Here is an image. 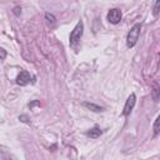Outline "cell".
Segmentation results:
<instances>
[{"mask_svg":"<svg viewBox=\"0 0 160 160\" xmlns=\"http://www.w3.org/2000/svg\"><path fill=\"white\" fill-rule=\"evenodd\" d=\"M82 32H84V24L82 21H78V24L75 25V28L72 29V31L70 32V36H69V45L70 48H72L75 51H78V48H79V44H80V40L82 38Z\"/></svg>","mask_w":160,"mask_h":160,"instance_id":"1","label":"cell"},{"mask_svg":"<svg viewBox=\"0 0 160 160\" xmlns=\"http://www.w3.org/2000/svg\"><path fill=\"white\" fill-rule=\"evenodd\" d=\"M140 30H141V25L139 22L134 24L130 29V31L128 32V36H126V45L128 48H132L135 46V44L138 42L139 40V36H140Z\"/></svg>","mask_w":160,"mask_h":160,"instance_id":"2","label":"cell"},{"mask_svg":"<svg viewBox=\"0 0 160 160\" xmlns=\"http://www.w3.org/2000/svg\"><path fill=\"white\" fill-rule=\"evenodd\" d=\"M106 18H108V21H109L110 24L116 25V24H119V22L121 21V19H122L121 10H120V9H110L109 12H108V15H106Z\"/></svg>","mask_w":160,"mask_h":160,"instance_id":"3","label":"cell"},{"mask_svg":"<svg viewBox=\"0 0 160 160\" xmlns=\"http://www.w3.org/2000/svg\"><path fill=\"white\" fill-rule=\"evenodd\" d=\"M135 102H136V96L135 94H130L129 98L126 99V102L124 105V110H122V115L124 116H129L130 112L132 111L134 106H135Z\"/></svg>","mask_w":160,"mask_h":160,"instance_id":"4","label":"cell"},{"mask_svg":"<svg viewBox=\"0 0 160 160\" xmlns=\"http://www.w3.org/2000/svg\"><path fill=\"white\" fill-rule=\"evenodd\" d=\"M31 81V76L28 71H21L16 78V84L20 86H25Z\"/></svg>","mask_w":160,"mask_h":160,"instance_id":"5","label":"cell"},{"mask_svg":"<svg viewBox=\"0 0 160 160\" xmlns=\"http://www.w3.org/2000/svg\"><path fill=\"white\" fill-rule=\"evenodd\" d=\"M86 135H88V136H90L91 139H96V138H99V136L101 135V130H100L98 126H95V128L90 129V130L86 132Z\"/></svg>","mask_w":160,"mask_h":160,"instance_id":"6","label":"cell"},{"mask_svg":"<svg viewBox=\"0 0 160 160\" xmlns=\"http://www.w3.org/2000/svg\"><path fill=\"white\" fill-rule=\"evenodd\" d=\"M84 106H86L88 109H90V110H92V111H95V112H99V111H102V110H104V108H101V106H99V105H95V104H92V102H84Z\"/></svg>","mask_w":160,"mask_h":160,"instance_id":"7","label":"cell"},{"mask_svg":"<svg viewBox=\"0 0 160 160\" xmlns=\"http://www.w3.org/2000/svg\"><path fill=\"white\" fill-rule=\"evenodd\" d=\"M159 120H160V118L156 116V119L154 121V136H158L159 135Z\"/></svg>","mask_w":160,"mask_h":160,"instance_id":"8","label":"cell"},{"mask_svg":"<svg viewBox=\"0 0 160 160\" xmlns=\"http://www.w3.org/2000/svg\"><path fill=\"white\" fill-rule=\"evenodd\" d=\"M45 18H46V20H48L49 22H51V24H54V22L56 21V18L54 16V14H50V12H46V14H45Z\"/></svg>","mask_w":160,"mask_h":160,"instance_id":"9","label":"cell"},{"mask_svg":"<svg viewBox=\"0 0 160 160\" xmlns=\"http://www.w3.org/2000/svg\"><path fill=\"white\" fill-rule=\"evenodd\" d=\"M152 96H154V100L158 101V99H159V88H158L156 84L154 85V89H152Z\"/></svg>","mask_w":160,"mask_h":160,"instance_id":"10","label":"cell"},{"mask_svg":"<svg viewBox=\"0 0 160 160\" xmlns=\"http://www.w3.org/2000/svg\"><path fill=\"white\" fill-rule=\"evenodd\" d=\"M159 1H160V0H155V4H154V10H152L154 16H158V15H159Z\"/></svg>","mask_w":160,"mask_h":160,"instance_id":"11","label":"cell"},{"mask_svg":"<svg viewBox=\"0 0 160 160\" xmlns=\"http://www.w3.org/2000/svg\"><path fill=\"white\" fill-rule=\"evenodd\" d=\"M5 58H6V51L2 48H0V59H5Z\"/></svg>","mask_w":160,"mask_h":160,"instance_id":"12","label":"cell"},{"mask_svg":"<svg viewBox=\"0 0 160 160\" xmlns=\"http://www.w3.org/2000/svg\"><path fill=\"white\" fill-rule=\"evenodd\" d=\"M19 119H20L21 121H24V122H28V121H29V118H28L26 115H20Z\"/></svg>","mask_w":160,"mask_h":160,"instance_id":"13","label":"cell"},{"mask_svg":"<svg viewBox=\"0 0 160 160\" xmlns=\"http://www.w3.org/2000/svg\"><path fill=\"white\" fill-rule=\"evenodd\" d=\"M20 12H21V8H19V6L14 8V14H15V15H19Z\"/></svg>","mask_w":160,"mask_h":160,"instance_id":"14","label":"cell"}]
</instances>
